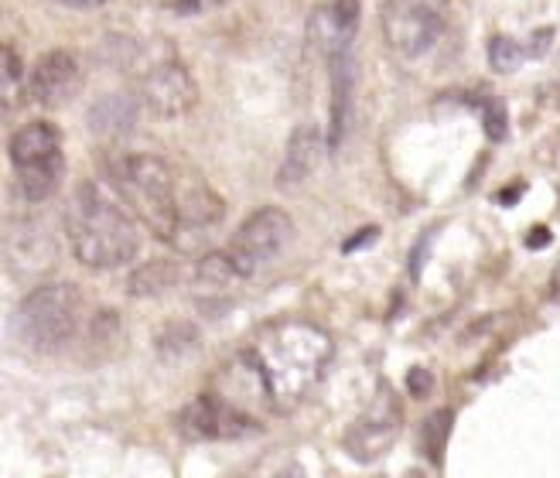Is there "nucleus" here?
Wrapping results in <instances>:
<instances>
[{
  "label": "nucleus",
  "mask_w": 560,
  "mask_h": 478,
  "mask_svg": "<svg viewBox=\"0 0 560 478\" xmlns=\"http://www.w3.org/2000/svg\"><path fill=\"white\" fill-rule=\"evenodd\" d=\"M246 352L260 370L270 410L291 413L325 376L335 342L325 328L312 322H277L267 325Z\"/></svg>",
  "instance_id": "obj_1"
},
{
  "label": "nucleus",
  "mask_w": 560,
  "mask_h": 478,
  "mask_svg": "<svg viewBox=\"0 0 560 478\" xmlns=\"http://www.w3.org/2000/svg\"><path fill=\"white\" fill-rule=\"evenodd\" d=\"M66 233L75 260L90 270L127 267L140 249L137 215L120 202V195L114 199L93 182H82L72 191V202L66 209Z\"/></svg>",
  "instance_id": "obj_2"
},
{
  "label": "nucleus",
  "mask_w": 560,
  "mask_h": 478,
  "mask_svg": "<svg viewBox=\"0 0 560 478\" xmlns=\"http://www.w3.org/2000/svg\"><path fill=\"white\" fill-rule=\"evenodd\" d=\"M106 178L120 195V202L161 243H178V167L154 154H120L106 164Z\"/></svg>",
  "instance_id": "obj_3"
},
{
  "label": "nucleus",
  "mask_w": 560,
  "mask_h": 478,
  "mask_svg": "<svg viewBox=\"0 0 560 478\" xmlns=\"http://www.w3.org/2000/svg\"><path fill=\"white\" fill-rule=\"evenodd\" d=\"M127 62H137L133 69V100L140 103L148 117L154 120H175L185 117L188 109L199 100V90H195V79L188 72V66L178 59V55L167 51H140L137 45H130Z\"/></svg>",
  "instance_id": "obj_4"
},
{
  "label": "nucleus",
  "mask_w": 560,
  "mask_h": 478,
  "mask_svg": "<svg viewBox=\"0 0 560 478\" xmlns=\"http://www.w3.org/2000/svg\"><path fill=\"white\" fill-rule=\"evenodd\" d=\"M82 318V298L72 284H42L18 304V335L35 352H59L72 342Z\"/></svg>",
  "instance_id": "obj_5"
},
{
  "label": "nucleus",
  "mask_w": 560,
  "mask_h": 478,
  "mask_svg": "<svg viewBox=\"0 0 560 478\" xmlns=\"http://www.w3.org/2000/svg\"><path fill=\"white\" fill-rule=\"evenodd\" d=\"M11 164H14L21 195L27 202L51 199L66 178L62 130L48 120H32L18 127L11 137Z\"/></svg>",
  "instance_id": "obj_6"
},
{
  "label": "nucleus",
  "mask_w": 560,
  "mask_h": 478,
  "mask_svg": "<svg viewBox=\"0 0 560 478\" xmlns=\"http://www.w3.org/2000/svg\"><path fill=\"white\" fill-rule=\"evenodd\" d=\"M291 240H294L291 215L284 209H277V206H267V209H257L243 222V226L236 230V236L230 240L226 253L233 257L236 270L246 280V277L267 270L273 260L284 257V249L291 246Z\"/></svg>",
  "instance_id": "obj_7"
},
{
  "label": "nucleus",
  "mask_w": 560,
  "mask_h": 478,
  "mask_svg": "<svg viewBox=\"0 0 560 478\" xmlns=\"http://www.w3.org/2000/svg\"><path fill=\"white\" fill-rule=\"evenodd\" d=\"M447 18V0H386L383 4V38L397 55L417 59L438 45Z\"/></svg>",
  "instance_id": "obj_8"
},
{
  "label": "nucleus",
  "mask_w": 560,
  "mask_h": 478,
  "mask_svg": "<svg viewBox=\"0 0 560 478\" xmlns=\"http://www.w3.org/2000/svg\"><path fill=\"white\" fill-rule=\"evenodd\" d=\"M400 428H404V410H400L397 393L389 386H380V393L366 407V413H362L355 424L346 431V452L355 462L370 465V462L383 458L389 447H394Z\"/></svg>",
  "instance_id": "obj_9"
},
{
  "label": "nucleus",
  "mask_w": 560,
  "mask_h": 478,
  "mask_svg": "<svg viewBox=\"0 0 560 478\" xmlns=\"http://www.w3.org/2000/svg\"><path fill=\"white\" fill-rule=\"evenodd\" d=\"M178 428L191 441H240L260 431V417L246 413L230 400H222L219 393L206 389L199 400H191L182 410Z\"/></svg>",
  "instance_id": "obj_10"
},
{
  "label": "nucleus",
  "mask_w": 560,
  "mask_h": 478,
  "mask_svg": "<svg viewBox=\"0 0 560 478\" xmlns=\"http://www.w3.org/2000/svg\"><path fill=\"white\" fill-rule=\"evenodd\" d=\"M222 215H226V206L212 191V185H206L195 172H178V249H195V243H202V236H209L212 230H219Z\"/></svg>",
  "instance_id": "obj_11"
},
{
  "label": "nucleus",
  "mask_w": 560,
  "mask_h": 478,
  "mask_svg": "<svg viewBox=\"0 0 560 478\" xmlns=\"http://www.w3.org/2000/svg\"><path fill=\"white\" fill-rule=\"evenodd\" d=\"M79 79H82V72H79L75 55L66 48H55L35 62L32 75H27V93H32V100L38 106L55 109L79 93Z\"/></svg>",
  "instance_id": "obj_12"
},
{
  "label": "nucleus",
  "mask_w": 560,
  "mask_h": 478,
  "mask_svg": "<svg viewBox=\"0 0 560 478\" xmlns=\"http://www.w3.org/2000/svg\"><path fill=\"white\" fill-rule=\"evenodd\" d=\"M328 72H331V124H328V148L339 151L349 133L352 120V93H355V59L352 48L342 45L328 55Z\"/></svg>",
  "instance_id": "obj_13"
},
{
  "label": "nucleus",
  "mask_w": 560,
  "mask_h": 478,
  "mask_svg": "<svg viewBox=\"0 0 560 478\" xmlns=\"http://www.w3.org/2000/svg\"><path fill=\"white\" fill-rule=\"evenodd\" d=\"M322 133L315 127H298L288 140V154H284V164H280L277 172V185L280 188H298L304 185L318 172V161H322Z\"/></svg>",
  "instance_id": "obj_14"
},
{
  "label": "nucleus",
  "mask_w": 560,
  "mask_h": 478,
  "mask_svg": "<svg viewBox=\"0 0 560 478\" xmlns=\"http://www.w3.org/2000/svg\"><path fill=\"white\" fill-rule=\"evenodd\" d=\"M178 267L172 260H154V264H144L140 270L130 273V284L127 291L133 298H161L164 291H172L178 284Z\"/></svg>",
  "instance_id": "obj_15"
},
{
  "label": "nucleus",
  "mask_w": 560,
  "mask_h": 478,
  "mask_svg": "<svg viewBox=\"0 0 560 478\" xmlns=\"http://www.w3.org/2000/svg\"><path fill=\"white\" fill-rule=\"evenodd\" d=\"M140 103L137 100H120V96H109L103 103H96V109L90 114V124L96 133H127L133 127Z\"/></svg>",
  "instance_id": "obj_16"
},
{
  "label": "nucleus",
  "mask_w": 560,
  "mask_h": 478,
  "mask_svg": "<svg viewBox=\"0 0 560 478\" xmlns=\"http://www.w3.org/2000/svg\"><path fill=\"white\" fill-rule=\"evenodd\" d=\"M236 280H243V273L236 270V264L226 249L209 253V257H202L199 267H195V284L209 288V291H222V288L236 284Z\"/></svg>",
  "instance_id": "obj_17"
},
{
  "label": "nucleus",
  "mask_w": 560,
  "mask_h": 478,
  "mask_svg": "<svg viewBox=\"0 0 560 478\" xmlns=\"http://www.w3.org/2000/svg\"><path fill=\"white\" fill-rule=\"evenodd\" d=\"M452 424H455V413L452 410H434L424 420V455L431 465L441 468L444 452H447V438H452Z\"/></svg>",
  "instance_id": "obj_18"
},
{
  "label": "nucleus",
  "mask_w": 560,
  "mask_h": 478,
  "mask_svg": "<svg viewBox=\"0 0 560 478\" xmlns=\"http://www.w3.org/2000/svg\"><path fill=\"white\" fill-rule=\"evenodd\" d=\"M523 59H526V51H523L520 42H513V38H506V35H495V38L489 42V66H492L499 75L516 72V69L523 66Z\"/></svg>",
  "instance_id": "obj_19"
},
{
  "label": "nucleus",
  "mask_w": 560,
  "mask_h": 478,
  "mask_svg": "<svg viewBox=\"0 0 560 478\" xmlns=\"http://www.w3.org/2000/svg\"><path fill=\"white\" fill-rule=\"evenodd\" d=\"M359 18H362V4H359V0H335V4H331V21H335V27H339V35L346 42L355 38Z\"/></svg>",
  "instance_id": "obj_20"
},
{
  "label": "nucleus",
  "mask_w": 560,
  "mask_h": 478,
  "mask_svg": "<svg viewBox=\"0 0 560 478\" xmlns=\"http://www.w3.org/2000/svg\"><path fill=\"white\" fill-rule=\"evenodd\" d=\"M21 86V59L14 45H4V106H14V93Z\"/></svg>",
  "instance_id": "obj_21"
},
{
  "label": "nucleus",
  "mask_w": 560,
  "mask_h": 478,
  "mask_svg": "<svg viewBox=\"0 0 560 478\" xmlns=\"http://www.w3.org/2000/svg\"><path fill=\"white\" fill-rule=\"evenodd\" d=\"M482 124H486V133H489L492 140H502V137H506L510 120H506V109H502L499 100H492V103L482 106Z\"/></svg>",
  "instance_id": "obj_22"
},
{
  "label": "nucleus",
  "mask_w": 560,
  "mask_h": 478,
  "mask_svg": "<svg viewBox=\"0 0 560 478\" xmlns=\"http://www.w3.org/2000/svg\"><path fill=\"white\" fill-rule=\"evenodd\" d=\"M407 389L413 393V397H428V393H431V373L420 370V365H417V370H410L407 373Z\"/></svg>",
  "instance_id": "obj_23"
},
{
  "label": "nucleus",
  "mask_w": 560,
  "mask_h": 478,
  "mask_svg": "<svg viewBox=\"0 0 560 478\" xmlns=\"http://www.w3.org/2000/svg\"><path fill=\"white\" fill-rule=\"evenodd\" d=\"M182 11H202V8H212V4H222V0H175Z\"/></svg>",
  "instance_id": "obj_24"
},
{
  "label": "nucleus",
  "mask_w": 560,
  "mask_h": 478,
  "mask_svg": "<svg viewBox=\"0 0 560 478\" xmlns=\"http://www.w3.org/2000/svg\"><path fill=\"white\" fill-rule=\"evenodd\" d=\"M55 4H66V8H79V11H90V8H103L106 0H55Z\"/></svg>",
  "instance_id": "obj_25"
},
{
  "label": "nucleus",
  "mask_w": 560,
  "mask_h": 478,
  "mask_svg": "<svg viewBox=\"0 0 560 478\" xmlns=\"http://www.w3.org/2000/svg\"><path fill=\"white\" fill-rule=\"evenodd\" d=\"M547 243H550V233L547 230H534V233L526 236V246H534V249L537 246H547Z\"/></svg>",
  "instance_id": "obj_26"
},
{
  "label": "nucleus",
  "mask_w": 560,
  "mask_h": 478,
  "mask_svg": "<svg viewBox=\"0 0 560 478\" xmlns=\"http://www.w3.org/2000/svg\"><path fill=\"white\" fill-rule=\"evenodd\" d=\"M273 478H304V468H301V465H291V468H284V471H277Z\"/></svg>",
  "instance_id": "obj_27"
},
{
  "label": "nucleus",
  "mask_w": 560,
  "mask_h": 478,
  "mask_svg": "<svg viewBox=\"0 0 560 478\" xmlns=\"http://www.w3.org/2000/svg\"><path fill=\"white\" fill-rule=\"evenodd\" d=\"M550 294H553V301L560 304V267L553 270V284H550Z\"/></svg>",
  "instance_id": "obj_28"
}]
</instances>
